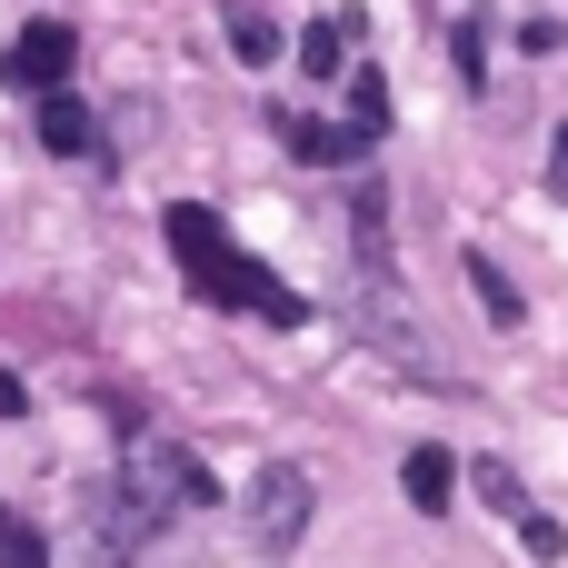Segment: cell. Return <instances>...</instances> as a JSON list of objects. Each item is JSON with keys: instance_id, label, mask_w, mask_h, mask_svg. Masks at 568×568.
<instances>
[{"instance_id": "1", "label": "cell", "mask_w": 568, "mask_h": 568, "mask_svg": "<svg viewBox=\"0 0 568 568\" xmlns=\"http://www.w3.org/2000/svg\"><path fill=\"white\" fill-rule=\"evenodd\" d=\"M170 240H180V260H190V280L210 290V300H240V310H260V320H280V329H300V300L260 270V260H240L230 240H220V220L200 210V200H180L170 220H160Z\"/></svg>"}, {"instance_id": "2", "label": "cell", "mask_w": 568, "mask_h": 568, "mask_svg": "<svg viewBox=\"0 0 568 568\" xmlns=\"http://www.w3.org/2000/svg\"><path fill=\"white\" fill-rule=\"evenodd\" d=\"M130 499H140L150 519H180V509H210L220 479H210L180 439H140V449H130Z\"/></svg>"}, {"instance_id": "3", "label": "cell", "mask_w": 568, "mask_h": 568, "mask_svg": "<svg viewBox=\"0 0 568 568\" xmlns=\"http://www.w3.org/2000/svg\"><path fill=\"white\" fill-rule=\"evenodd\" d=\"M310 509H320V489H310V469H300V459H280V469H260V479H250V539H260L270 559H290V549H300Z\"/></svg>"}, {"instance_id": "4", "label": "cell", "mask_w": 568, "mask_h": 568, "mask_svg": "<svg viewBox=\"0 0 568 568\" xmlns=\"http://www.w3.org/2000/svg\"><path fill=\"white\" fill-rule=\"evenodd\" d=\"M70 70H80V30H70V20H30V30L0 50V80H10V90H40V100L70 90Z\"/></svg>"}, {"instance_id": "5", "label": "cell", "mask_w": 568, "mask_h": 568, "mask_svg": "<svg viewBox=\"0 0 568 568\" xmlns=\"http://www.w3.org/2000/svg\"><path fill=\"white\" fill-rule=\"evenodd\" d=\"M399 489H409V509H419V519H439V509L459 499V459H449V449H409Z\"/></svg>"}, {"instance_id": "6", "label": "cell", "mask_w": 568, "mask_h": 568, "mask_svg": "<svg viewBox=\"0 0 568 568\" xmlns=\"http://www.w3.org/2000/svg\"><path fill=\"white\" fill-rule=\"evenodd\" d=\"M40 150H60V160H90V150H100V140H90V110H80L70 90L40 100Z\"/></svg>"}, {"instance_id": "7", "label": "cell", "mask_w": 568, "mask_h": 568, "mask_svg": "<svg viewBox=\"0 0 568 568\" xmlns=\"http://www.w3.org/2000/svg\"><path fill=\"white\" fill-rule=\"evenodd\" d=\"M469 300H479V310H489L499 329H519V320H529V300H519V280H509V270H499L489 250H469Z\"/></svg>"}, {"instance_id": "8", "label": "cell", "mask_w": 568, "mask_h": 568, "mask_svg": "<svg viewBox=\"0 0 568 568\" xmlns=\"http://www.w3.org/2000/svg\"><path fill=\"white\" fill-rule=\"evenodd\" d=\"M290 150H300L310 170H339V160H359V150H369V130H329V120H290Z\"/></svg>"}, {"instance_id": "9", "label": "cell", "mask_w": 568, "mask_h": 568, "mask_svg": "<svg viewBox=\"0 0 568 568\" xmlns=\"http://www.w3.org/2000/svg\"><path fill=\"white\" fill-rule=\"evenodd\" d=\"M349 30H359V20H310V30H300V70H310V80H339Z\"/></svg>"}, {"instance_id": "10", "label": "cell", "mask_w": 568, "mask_h": 568, "mask_svg": "<svg viewBox=\"0 0 568 568\" xmlns=\"http://www.w3.org/2000/svg\"><path fill=\"white\" fill-rule=\"evenodd\" d=\"M230 50H240L250 70H270V60H280V20H270V10H230Z\"/></svg>"}, {"instance_id": "11", "label": "cell", "mask_w": 568, "mask_h": 568, "mask_svg": "<svg viewBox=\"0 0 568 568\" xmlns=\"http://www.w3.org/2000/svg\"><path fill=\"white\" fill-rule=\"evenodd\" d=\"M0 568H50V539H40L20 509H0Z\"/></svg>"}, {"instance_id": "12", "label": "cell", "mask_w": 568, "mask_h": 568, "mask_svg": "<svg viewBox=\"0 0 568 568\" xmlns=\"http://www.w3.org/2000/svg\"><path fill=\"white\" fill-rule=\"evenodd\" d=\"M349 110H359L349 130H369V140H379V130H389V80H379V70H359V80H349Z\"/></svg>"}, {"instance_id": "13", "label": "cell", "mask_w": 568, "mask_h": 568, "mask_svg": "<svg viewBox=\"0 0 568 568\" xmlns=\"http://www.w3.org/2000/svg\"><path fill=\"white\" fill-rule=\"evenodd\" d=\"M479 499H489V509H509V519H529V489H519V469H509V459H479Z\"/></svg>"}, {"instance_id": "14", "label": "cell", "mask_w": 568, "mask_h": 568, "mask_svg": "<svg viewBox=\"0 0 568 568\" xmlns=\"http://www.w3.org/2000/svg\"><path fill=\"white\" fill-rule=\"evenodd\" d=\"M519 539H529V559H568V529L549 519V509H529V519H519Z\"/></svg>"}, {"instance_id": "15", "label": "cell", "mask_w": 568, "mask_h": 568, "mask_svg": "<svg viewBox=\"0 0 568 568\" xmlns=\"http://www.w3.org/2000/svg\"><path fill=\"white\" fill-rule=\"evenodd\" d=\"M449 50H459V70L479 80V70H489V20H459V40H449Z\"/></svg>"}, {"instance_id": "16", "label": "cell", "mask_w": 568, "mask_h": 568, "mask_svg": "<svg viewBox=\"0 0 568 568\" xmlns=\"http://www.w3.org/2000/svg\"><path fill=\"white\" fill-rule=\"evenodd\" d=\"M20 409H30V399H20V379L0 369V419H20Z\"/></svg>"}, {"instance_id": "17", "label": "cell", "mask_w": 568, "mask_h": 568, "mask_svg": "<svg viewBox=\"0 0 568 568\" xmlns=\"http://www.w3.org/2000/svg\"><path fill=\"white\" fill-rule=\"evenodd\" d=\"M549 180H568V120H559V140H549Z\"/></svg>"}]
</instances>
